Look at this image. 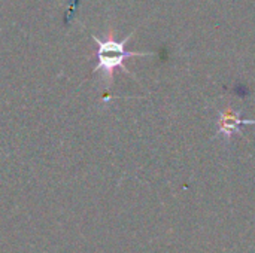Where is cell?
<instances>
[{
  "label": "cell",
  "mask_w": 255,
  "mask_h": 253,
  "mask_svg": "<svg viewBox=\"0 0 255 253\" xmlns=\"http://www.w3.org/2000/svg\"><path fill=\"white\" fill-rule=\"evenodd\" d=\"M134 34V31H131L126 39L123 40H117L114 37V31L111 30L109 34H108V39L102 40L99 39L96 34H91L93 40L97 43V52H96V57H97V64L94 66L93 69V73L96 72H103L105 75V82L108 86L112 85L114 82V72L115 69H121L124 70L128 76L134 78L136 76L126 67L124 61L127 58H131V57H151V55H155V52H134V51H127L126 49V43L130 40V37Z\"/></svg>",
  "instance_id": "1"
},
{
  "label": "cell",
  "mask_w": 255,
  "mask_h": 253,
  "mask_svg": "<svg viewBox=\"0 0 255 253\" xmlns=\"http://www.w3.org/2000/svg\"><path fill=\"white\" fill-rule=\"evenodd\" d=\"M217 122H218L217 133L224 136L226 139H230L236 133L242 134V131H241L242 125H255L254 119H244L241 110L235 112L230 107H226L223 112H220V116H218Z\"/></svg>",
  "instance_id": "2"
}]
</instances>
